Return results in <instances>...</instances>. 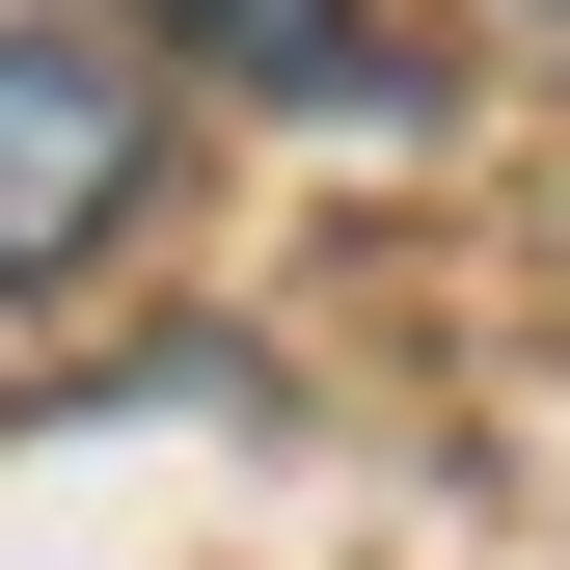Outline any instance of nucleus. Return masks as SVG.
I'll return each mask as SVG.
<instances>
[{
    "label": "nucleus",
    "mask_w": 570,
    "mask_h": 570,
    "mask_svg": "<svg viewBox=\"0 0 570 570\" xmlns=\"http://www.w3.org/2000/svg\"><path fill=\"white\" fill-rule=\"evenodd\" d=\"M136 164H164L136 28H82V0H0V299H28V272H82V245L136 218Z\"/></svg>",
    "instance_id": "f257e3e1"
},
{
    "label": "nucleus",
    "mask_w": 570,
    "mask_h": 570,
    "mask_svg": "<svg viewBox=\"0 0 570 570\" xmlns=\"http://www.w3.org/2000/svg\"><path fill=\"white\" fill-rule=\"evenodd\" d=\"M136 28L245 55V82H299V109H381V28H353V0H136Z\"/></svg>",
    "instance_id": "f03ea898"
}]
</instances>
